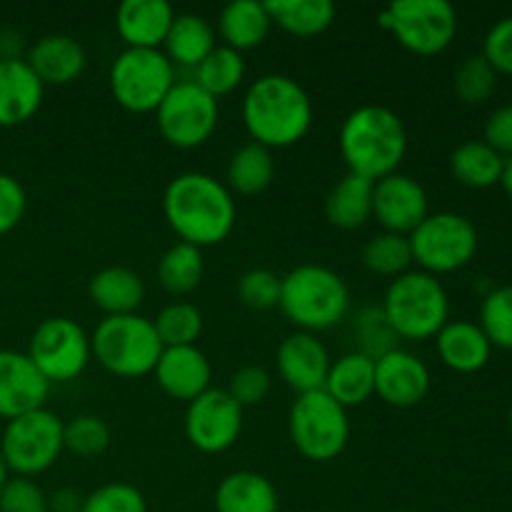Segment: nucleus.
<instances>
[{
	"mask_svg": "<svg viewBox=\"0 0 512 512\" xmlns=\"http://www.w3.org/2000/svg\"><path fill=\"white\" fill-rule=\"evenodd\" d=\"M45 85L25 60H0V128H18L35 118Z\"/></svg>",
	"mask_w": 512,
	"mask_h": 512,
	"instance_id": "22",
	"label": "nucleus"
},
{
	"mask_svg": "<svg viewBox=\"0 0 512 512\" xmlns=\"http://www.w3.org/2000/svg\"><path fill=\"white\" fill-rule=\"evenodd\" d=\"M510 425H512V403H510Z\"/></svg>",
	"mask_w": 512,
	"mask_h": 512,
	"instance_id": "53",
	"label": "nucleus"
},
{
	"mask_svg": "<svg viewBox=\"0 0 512 512\" xmlns=\"http://www.w3.org/2000/svg\"><path fill=\"white\" fill-rule=\"evenodd\" d=\"M288 435L293 448L310 463L340 458L350 440L348 410L325 390L298 395L288 413Z\"/></svg>",
	"mask_w": 512,
	"mask_h": 512,
	"instance_id": "7",
	"label": "nucleus"
},
{
	"mask_svg": "<svg viewBox=\"0 0 512 512\" xmlns=\"http://www.w3.org/2000/svg\"><path fill=\"white\" fill-rule=\"evenodd\" d=\"M63 443L75 458H98L110 445V425L98 415H75L63 425Z\"/></svg>",
	"mask_w": 512,
	"mask_h": 512,
	"instance_id": "39",
	"label": "nucleus"
},
{
	"mask_svg": "<svg viewBox=\"0 0 512 512\" xmlns=\"http://www.w3.org/2000/svg\"><path fill=\"white\" fill-rule=\"evenodd\" d=\"M500 185L503 190L508 193V198L512 200V158L505 160V168H503V178H500Z\"/></svg>",
	"mask_w": 512,
	"mask_h": 512,
	"instance_id": "50",
	"label": "nucleus"
},
{
	"mask_svg": "<svg viewBox=\"0 0 512 512\" xmlns=\"http://www.w3.org/2000/svg\"><path fill=\"white\" fill-rule=\"evenodd\" d=\"M218 120V100L193 80H178L155 110L160 138L178 150H195L208 143L218 128Z\"/></svg>",
	"mask_w": 512,
	"mask_h": 512,
	"instance_id": "12",
	"label": "nucleus"
},
{
	"mask_svg": "<svg viewBox=\"0 0 512 512\" xmlns=\"http://www.w3.org/2000/svg\"><path fill=\"white\" fill-rule=\"evenodd\" d=\"M0 512H48V495L35 480L13 475L0 488Z\"/></svg>",
	"mask_w": 512,
	"mask_h": 512,
	"instance_id": "44",
	"label": "nucleus"
},
{
	"mask_svg": "<svg viewBox=\"0 0 512 512\" xmlns=\"http://www.w3.org/2000/svg\"><path fill=\"white\" fill-rule=\"evenodd\" d=\"M153 325L163 348H183L195 345L203 333V313L188 300H173L155 315Z\"/></svg>",
	"mask_w": 512,
	"mask_h": 512,
	"instance_id": "36",
	"label": "nucleus"
},
{
	"mask_svg": "<svg viewBox=\"0 0 512 512\" xmlns=\"http://www.w3.org/2000/svg\"><path fill=\"white\" fill-rule=\"evenodd\" d=\"M505 158L490 148L485 140H468L450 155V173L460 185L470 190H488L500 185Z\"/></svg>",
	"mask_w": 512,
	"mask_h": 512,
	"instance_id": "30",
	"label": "nucleus"
},
{
	"mask_svg": "<svg viewBox=\"0 0 512 512\" xmlns=\"http://www.w3.org/2000/svg\"><path fill=\"white\" fill-rule=\"evenodd\" d=\"M435 350L445 368L463 375L480 373L493 355L490 340L485 338L480 325L470 320H448L445 328L435 335Z\"/></svg>",
	"mask_w": 512,
	"mask_h": 512,
	"instance_id": "23",
	"label": "nucleus"
},
{
	"mask_svg": "<svg viewBox=\"0 0 512 512\" xmlns=\"http://www.w3.org/2000/svg\"><path fill=\"white\" fill-rule=\"evenodd\" d=\"M315 120L308 90L290 75L268 73L248 85L243 98V125L250 140L268 150L298 145Z\"/></svg>",
	"mask_w": 512,
	"mask_h": 512,
	"instance_id": "2",
	"label": "nucleus"
},
{
	"mask_svg": "<svg viewBox=\"0 0 512 512\" xmlns=\"http://www.w3.org/2000/svg\"><path fill=\"white\" fill-rule=\"evenodd\" d=\"M363 265L373 275L395 280L398 275L408 273L413 265V250H410L408 235L378 233L365 243Z\"/></svg>",
	"mask_w": 512,
	"mask_h": 512,
	"instance_id": "35",
	"label": "nucleus"
},
{
	"mask_svg": "<svg viewBox=\"0 0 512 512\" xmlns=\"http://www.w3.org/2000/svg\"><path fill=\"white\" fill-rule=\"evenodd\" d=\"M270 28H273V20H270L268 5L255 3V0H235L225 5L218 18L223 45L238 53L260 48L270 35Z\"/></svg>",
	"mask_w": 512,
	"mask_h": 512,
	"instance_id": "27",
	"label": "nucleus"
},
{
	"mask_svg": "<svg viewBox=\"0 0 512 512\" xmlns=\"http://www.w3.org/2000/svg\"><path fill=\"white\" fill-rule=\"evenodd\" d=\"M230 193L238 195H260L273 185L275 180V158L273 150L258 143H245L243 148L230 155L228 170H225Z\"/></svg>",
	"mask_w": 512,
	"mask_h": 512,
	"instance_id": "31",
	"label": "nucleus"
},
{
	"mask_svg": "<svg viewBox=\"0 0 512 512\" xmlns=\"http://www.w3.org/2000/svg\"><path fill=\"white\" fill-rule=\"evenodd\" d=\"M63 425V420L48 408L8 420L0 435V455L8 473L33 480L35 475L53 468L65 450Z\"/></svg>",
	"mask_w": 512,
	"mask_h": 512,
	"instance_id": "8",
	"label": "nucleus"
},
{
	"mask_svg": "<svg viewBox=\"0 0 512 512\" xmlns=\"http://www.w3.org/2000/svg\"><path fill=\"white\" fill-rule=\"evenodd\" d=\"M373 180L345 173L325 198V218L338 230H360L373 218Z\"/></svg>",
	"mask_w": 512,
	"mask_h": 512,
	"instance_id": "28",
	"label": "nucleus"
},
{
	"mask_svg": "<svg viewBox=\"0 0 512 512\" xmlns=\"http://www.w3.org/2000/svg\"><path fill=\"white\" fill-rule=\"evenodd\" d=\"M243 433V408L223 388H210L188 403L185 438L205 455H220L233 448Z\"/></svg>",
	"mask_w": 512,
	"mask_h": 512,
	"instance_id": "14",
	"label": "nucleus"
},
{
	"mask_svg": "<svg viewBox=\"0 0 512 512\" xmlns=\"http://www.w3.org/2000/svg\"><path fill=\"white\" fill-rule=\"evenodd\" d=\"M10 478V473H8V468H5V460H3V455H0V488H3L5 485V480Z\"/></svg>",
	"mask_w": 512,
	"mask_h": 512,
	"instance_id": "51",
	"label": "nucleus"
},
{
	"mask_svg": "<svg viewBox=\"0 0 512 512\" xmlns=\"http://www.w3.org/2000/svg\"><path fill=\"white\" fill-rule=\"evenodd\" d=\"M80 512H148V503L135 485L113 480L85 495Z\"/></svg>",
	"mask_w": 512,
	"mask_h": 512,
	"instance_id": "41",
	"label": "nucleus"
},
{
	"mask_svg": "<svg viewBox=\"0 0 512 512\" xmlns=\"http://www.w3.org/2000/svg\"><path fill=\"white\" fill-rule=\"evenodd\" d=\"M330 363L333 360H330L328 348L313 333L295 330L288 338L280 340L275 350V368H278L280 380L298 395L323 390Z\"/></svg>",
	"mask_w": 512,
	"mask_h": 512,
	"instance_id": "17",
	"label": "nucleus"
},
{
	"mask_svg": "<svg viewBox=\"0 0 512 512\" xmlns=\"http://www.w3.org/2000/svg\"><path fill=\"white\" fill-rule=\"evenodd\" d=\"M430 388V368L410 350L395 348L375 360V395L390 408H415L428 398Z\"/></svg>",
	"mask_w": 512,
	"mask_h": 512,
	"instance_id": "15",
	"label": "nucleus"
},
{
	"mask_svg": "<svg viewBox=\"0 0 512 512\" xmlns=\"http://www.w3.org/2000/svg\"><path fill=\"white\" fill-rule=\"evenodd\" d=\"M390 512H415V510H390Z\"/></svg>",
	"mask_w": 512,
	"mask_h": 512,
	"instance_id": "52",
	"label": "nucleus"
},
{
	"mask_svg": "<svg viewBox=\"0 0 512 512\" xmlns=\"http://www.w3.org/2000/svg\"><path fill=\"white\" fill-rule=\"evenodd\" d=\"M175 20L168 0H125L115 10V30L125 48L160 50Z\"/></svg>",
	"mask_w": 512,
	"mask_h": 512,
	"instance_id": "20",
	"label": "nucleus"
},
{
	"mask_svg": "<svg viewBox=\"0 0 512 512\" xmlns=\"http://www.w3.org/2000/svg\"><path fill=\"white\" fill-rule=\"evenodd\" d=\"M338 145L348 173L378 183L398 173L408 153V130L395 110L360 105L340 125Z\"/></svg>",
	"mask_w": 512,
	"mask_h": 512,
	"instance_id": "3",
	"label": "nucleus"
},
{
	"mask_svg": "<svg viewBox=\"0 0 512 512\" xmlns=\"http://www.w3.org/2000/svg\"><path fill=\"white\" fill-rule=\"evenodd\" d=\"M498 78L500 75L495 73L493 65H490L483 55H468V58L455 68V95H458L465 105H483L485 100L493 98L495 88H498Z\"/></svg>",
	"mask_w": 512,
	"mask_h": 512,
	"instance_id": "37",
	"label": "nucleus"
},
{
	"mask_svg": "<svg viewBox=\"0 0 512 512\" xmlns=\"http://www.w3.org/2000/svg\"><path fill=\"white\" fill-rule=\"evenodd\" d=\"M268 13L273 25L295 38H315L335 23V5L330 0H273Z\"/></svg>",
	"mask_w": 512,
	"mask_h": 512,
	"instance_id": "32",
	"label": "nucleus"
},
{
	"mask_svg": "<svg viewBox=\"0 0 512 512\" xmlns=\"http://www.w3.org/2000/svg\"><path fill=\"white\" fill-rule=\"evenodd\" d=\"M215 512H278V490L255 470H235L225 475L213 495Z\"/></svg>",
	"mask_w": 512,
	"mask_h": 512,
	"instance_id": "25",
	"label": "nucleus"
},
{
	"mask_svg": "<svg viewBox=\"0 0 512 512\" xmlns=\"http://www.w3.org/2000/svg\"><path fill=\"white\" fill-rule=\"evenodd\" d=\"M25 38L15 28H0V60H25Z\"/></svg>",
	"mask_w": 512,
	"mask_h": 512,
	"instance_id": "48",
	"label": "nucleus"
},
{
	"mask_svg": "<svg viewBox=\"0 0 512 512\" xmlns=\"http://www.w3.org/2000/svg\"><path fill=\"white\" fill-rule=\"evenodd\" d=\"M323 390L345 410L360 408L375 395V360L355 350L345 353L330 363Z\"/></svg>",
	"mask_w": 512,
	"mask_h": 512,
	"instance_id": "26",
	"label": "nucleus"
},
{
	"mask_svg": "<svg viewBox=\"0 0 512 512\" xmlns=\"http://www.w3.org/2000/svg\"><path fill=\"white\" fill-rule=\"evenodd\" d=\"M350 288L335 270L305 263L280 278L278 308L300 333L333 330L350 315Z\"/></svg>",
	"mask_w": 512,
	"mask_h": 512,
	"instance_id": "4",
	"label": "nucleus"
},
{
	"mask_svg": "<svg viewBox=\"0 0 512 512\" xmlns=\"http://www.w3.org/2000/svg\"><path fill=\"white\" fill-rule=\"evenodd\" d=\"M245 78V58L238 50H230L225 45H215L213 53L193 70V83L200 85L215 100L233 93Z\"/></svg>",
	"mask_w": 512,
	"mask_h": 512,
	"instance_id": "34",
	"label": "nucleus"
},
{
	"mask_svg": "<svg viewBox=\"0 0 512 512\" xmlns=\"http://www.w3.org/2000/svg\"><path fill=\"white\" fill-rule=\"evenodd\" d=\"M478 325L493 348L512 353V285L493 288L485 295Z\"/></svg>",
	"mask_w": 512,
	"mask_h": 512,
	"instance_id": "38",
	"label": "nucleus"
},
{
	"mask_svg": "<svg viewBox=\"0 0 512 512\" xmlns=\"http://www.w3.org/2000/svg\"><path fill=\"white\" fill-rule=\"evenodd\" d=\"M413 263L423 273L450 275L463 270L475 258L480 245L478 228L460 213H430L413 233L408 235Z\"/></svg>",
	"mask_w": 512,
	"mask_h": 512,
	"instance_id": "9",
	"label": "nucleus"
},
{
	"mask_svg": "<svg viewBox=\"0 0 512 512\" xmlns=\"http://www.w3.org/2000/svg\"><path fill=\"white\" fill-rule=\"evenodd\" d=\"M385 320L398 340H430L450 320V298L445 285L423 270H408L390 280L383 305Z\"/></svg>",
	"mask_w": 512,
	"mask_h": 512,
	"instance_id": "5",
	"label": "nucleus"
},
{
	"mask_svg": "<svg viewBox=\"0 0 512 512\" xmlns=\"http://www.w3.org/2000/svg\"><path fill=\"white\" fill-rule=\"evenodd\" d=\"M353 338L358 340L355 353H363L373 360H378L380 355L398 348V335L390 330L388 320H385L383 310L380 308L358 310V315H355L353 320Z\"/></svg>",
	"mask_w": 512,
	"mask_h": 512,
	"instance_id": "40",
	"label": "nucleus"
},
{
	"mask_svg": "<svg viewBox=\"0 0 512 512\" xmlns=\"http://www.w3.org/2000/svg\"><path fill=\"white\" fill-rule=\"evenodd\" d=\"M28 358L50 385L70 383L80 378L93 360L90 335L65 315L45 318L30 335Z\"/></svg>",
	"mask_w": 512,
	"mask_h": 512,
	"instance_id": "13",
	"label": "nucleus"
},
{
	"mask_svg": "<svg viewBox=\"0 0 512 512\" xmlns=\"http://www.w3.org/2000/svg\"><path fill=\"white\" fill-rule=\"evenodd\" d=\"M163 215L180 243L203 250L230 238L238 220V205L228 185L208 173L190 170L168 183L163 193Z\"/></svg>",
	"mask_w": 512,
	"mask_h": 512,
	"instance_id": "1",
	"label": "nucleus"
},
{
	"mask_svg": "<svg viewBox=\"0 0 512 512\" xmlns=\"http://www.w3.org/2000/svg\"><path fill=\"white\" fill-rule=\"evenodd\" d=\"M380 25L408 53L433 58L458 35V13L448 0H398L380 13Z\"/></svg>",
	"mask_w": 512,
	"mask_h": 512,
	"instance_id": "11",
	"label": "nucleus"
},
{
	"mask_svg": "<svg viewBox=\"0 0 512 512\" xmlns=\"http://www.w3.org/2000/svg\"><path fill=\"white\" fill-rule=\"evenodd\" d=\"M155 383L168 398L180 403H193L198 395L210 390L213 365L198 345L183 348H163L158 365L153 370Z\"/></svg>",
	"mask_w": 512,
	"mask_h": 512,
	"instance_id": "19",
	"label": "nucleus"
},
{
	"mask_svg": "<svg viewBox=\"0 0 512 512\" xmlns=\"http://www.w3.org/2000/svg\"><path fill=\"white\" fill-rule=\"evenodd\" d=\"M485 143L498 150L505 160L512 158V103L500 105L485 120Z\"/></svg>",
	"mask_w": 512,
	"mask_h": 512,
	"instance_id": "47",
	"label": "nucleus"
},
{
	"mask_svg": "<svg viewBox=\"0 0 512 512\" xmlns=\"http://www.w3.org/2000/svg\"><path fill=\"white\" fill-rule=\"evenodd\" d=\"M25 63L30 65L40 83L48 85H70L83 75L88 55L83 45L65 33H48L35 40L25 53Z\"/></svg>",
	"mask_w": 512,
	"mask_h": 512,
	"instance_id": "21",
	"label": "nucleus"
},
{
	"mask_svg": "<svg viewBox=\"0 0 512 512\" xmlns=\"http://www.w3.org/2000/svg\"><path fill=\"white\" fill-rule=\"evenodd\" d=\"M270 388H273V378H270L268 370L260 368V365H243L230 375V383L225 390L245 410L263 403L270 395Z\"/></svg>",
	"mask_w": 512,
	"mask_h": 512,
	"instance_id": "43",
	"label": "nucleus"
},
{
	"mask_svg": "<svg viewBox=\"0 0 512 512\" xmlns=\"http://www.w3.org/2000/svg\"><path fill=\"white\" fill-rule=\"evenodd\" d=\"M175 83V68L163 50L125 48L110 63V95L128 113H155Z\"/></svg>",
	"mask_w": 512,
	"mask_h": 512,
	"instance_id": "10",
	"label": "nucleus"
},
{
	"mask_svg": "<svg viewBox=\"0 0 512 512\" xmlns=\"http://www.w3.org/2000/svg\"><path fill=\"white\" fill-rule=\"evenodd\" d=\"M158 283L165 293L175 295H190L193 290L200 288L205 275V260L203 250L188 243H175L160 255L158 260Z\"/></svg>",
	"mask_w": 512,
	"mask_h": 512,
	"instance_id": "33",
	"label": "nucleus"
},
{
	"mask_svg": "<svg viewBox=\"0 0 512 512\" xmlns=\"http://www.w3.org/2000/svg\"><path fill=\"white\" fill-rule=\"evenodd\" d=\"M88 298L105 318L135 315L145 303V283L135 270L125 265H110L90 278Z\"/></svg>",
	"mask_w": 512,
	"mask_h": 512,
	"instance_id": "24",
	"label": "nucleus"
},
{
	"mask_svg": "<svg viewBox=\"0 0 512 512\" xmlns=\"http://www.w3.org/2000/svg\"><path fill=\"white\" fill-rule=\"evenodd\" d=\"M48 395L50 383L35 368L28 353L0 348V418L13 420L45 408Z\"/></svg>",
	"mask_w": 512,
	"mask_h": 512,
	"instance_id": "18",
	"label": "nucleus"
},
{
	"mask_svg": "<svg viewBox=\"0 0 512 512\" xmlns=\"http://www.w3.org/2000/svg\"><path fill=\"white\" fill-rule=\"evenodd\" d=\"M428 215V193L410 175L393 173L373 185V218L385 233L410 235Z\"/></svg>",
	"mask_w": 512,
	"mask_h": 512,
	"instance_id": "16",
	"label": "nucleus"
},
{
	"mask_svg": "<svg viewBox=\"0 0 512 512\" xmlns=\"http://www.w3.org/2000/svg\"><path fill=\"white\" fill-rule=\"evenodd\" d=\"M160 50H163L165 58L173 63V68L180 65V68L195 70L215 50L213 25H210V20H205L203 15H175L173 25H170L168 30V38H165Z\"/></svg>",
	"mask_w": 512,
	"mask_h": 512,
	"instance_id": "29",
	"label": "nucleus"
},
{
	"mask_svg": "<svg viewBox=\"0 0 512 512\" xmlns=\"http://www.w3.org/2000/svg\"><path fill=\"white\" fill-rule=\"evenodd\" d=\"M90 350L103 370L115 378L135 380L153 375L163 343L153 320L145 315H115L103 318L90 335Z\"/></svg>",
	"mask_w": 512,
	"mask_h": 512,
	"instance_id": "6",
	"label": "nucleus"
},
{
	"mask_svg": "<svg viewBox=\"0 0 512 512\" xmlns=\"http://www.w3.org/2000/svg\"><path fill=\"white\" fill-rule=\"evenodd\" d=\"M238 300L250 310L278 308L280 303V275H275L268 268H250L240 275L238 280Z\"/></svg>",
	"mask_w": 512,
	"mask_h": 512,
	"instance_id": "42",
	"label": "nucleus"
},
{
	"mask_svg": "<svg viewBox=\"0 0 512 512\" xmlns=\"http://www.w3.org/2000/svg\"><path fill=\"white\" fill-rule=\"evenodd\" d=\"M28 193L15 175L0 173V235H8L23 223Z\"/></svg>",
	"mask_w": 512,
	"mask_h": 512,
	"instance_id": "45",
	"label": "nucleus"
},
{
	"mask_svg": "<svg viewBox=\"0 0 512 512\" xmlns=\"http://www.w3.org/2000/svg\"><path fill=\"white\" fill-rule=\"evenodd\" d=\"M483 55L498 75H512V15L498 20L483 40Z\"/></svg>",
	"mask_w": 512,
	"mask_h": 512,
	"instance_id": "46",
	"label": "nucleus"
},
{
	"mask_svg": "<svg viewBox=\"0 0 512 512\" xmlns=\"http://www.w3.org/2000/svg\"><path fill=\"white\" fill-rule=\"evenodd\" d=\"M83 500L85 495H80L75 488H60L48 495V512H80Z\"/></svg>",
	"mask_w": 512,
	"mask_h": 512,
	"instance_id": "49",
	"label": "nucleus"
}]
</instances>
